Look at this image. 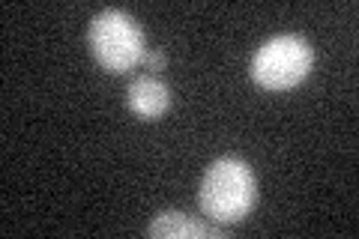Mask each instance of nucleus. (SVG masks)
<instances>
[{"label":"nucleus","instance_id":"obj_2","mask_svg":"<svg viewBox=\"0 0 359 239\" xmlns=\"http://www.w3.org/2000/svg\"><path fill=\"white\" fill-rule=\"evenodd\" d=\"M87 45L93 51L96 63L114 75L132 72L147 57L144 33L138 27V21L126 9H102V13L90 21Z\"/></svg>","mask_w":359,"mask_h":239},{"label":"nucleus","instance_id":"obj_4","mask_svg":"<svg viewBox=\"0 0 359 239\" xmlns=\"http://www.w3.org/2000/svg\"><path fill=\"white\" fill-rule=\"evenodd\" d=\"M147 233L156 239H222L224 227L212 224L210 219H195L189 212L165 210L159 215H153V221L147 227Z\"/></svg>","mask_w":359,"mask_h":239},{"label":"nucleus","instance_id":"obj_6","mask_svg":"<svg viewBox=\"0 0 359 239\" xmlns=\"http://www.w3.org/2000/svg\"><path fill=\"white\" fill-rule=\"evenodd\" d=\"M165 51L162 48H156V51H147V57H144V66H147L150 72H162L165 69Z\"/></svg>","mask_w":359,"mask_h":239},{"label":"nucleus","instance_id":"obj_3","mask_svg":"<svg viewBox=\"0 0 359 239\" xmlns=\"http://www.w3.org/2000/svg\"><path fill=\"white\" fill-rule=\"evenodd\" d=\"M314 66V51L306 36L282 33L266 39L252 60V78L266 90H290L309 78Z\"/></svg>","mask_w":359,"mask_h":239},{"label":"nucleus","instance_id":"obj_5","mask_svg":"<svg viewBox=\"0 0 359 239\" xmlns=\"http://www.w3.org/2000/svg\"><path fill=\"white\" fill-rule=\"evenodd\" d=\"M126 105L135 117L159 120L162 114L171 108V90L156 75H141V78H135L126 90Z\"/></svg>","mask_w":359,"mask_h":239},{"label":"nucleus","instance_id":"obj_1","mask_svg":"<svg viewBox=\"0 0 359 239\" xmlns=\"http://www.w3.org/2000/svg\"><path fill=\"white\" fill-rule=\"evenodd\" d=\"M257 203V179L249 162L237 156L216 158L198 189V207L212 224H240Z\"/></svg>","mask_w":359,"mask_h":239}]
</instances>
